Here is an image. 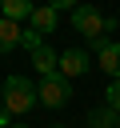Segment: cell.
Returning a JSON list of instances; mask_svg holds the SVG:
<instances>
[{"label": "cell", "instance_id": "cell-1", "mask_svg": "<svg viewBox=\"0 0 120 128\" xmlns=\"http://www.w3.org/2000/svg\"><path fill=\"white\" fill-rule=\"evenodd\" d=\"M72 28H76V32H80L96 52H100V48L108 44V32L116 28V20L104 16V12L92 8V4H76V8H72Z\"/></svg>", "mask_w": 120, "mask_h": 128}, {"label": "cell", "instance_id": "cell-2", "mask_svg": "<svg viewBox=\"0 0 120 128\" xmlns=\"http://www.w3.org/2000/svg\"><path fill=\"white\" fill-rule=\"evenodd\" d=\"M0 92H4V108H8L12 116H24V112L36 108V100H40V88H36L32 80H24V76H8V80L0 84Z\"/></svg>", "mask_w": 120, "mask_h": 128}, {"label": "cell", "instance_id": "cell-3", "mask_svg": "<svg viewBox=\"0 0 120 128\" xmlns=\"http://www.w3.org/2000/svg\"><path fill=\"white\" fill-rule=\"evenodd\" d=\"M68 96H72V80H64L60 72L40 80V104H44V108H64Z\"/></svg>", "mask_w": 120, "mask_h": 128}, {"label": "cell", "instance_id": "cell-4", "mask_svg": "<svg viewBox=\"0 0 120 128\" xmlns=\"http://www.w3.org/2000/svg\"><path fill=\"white\" fill-rule=\"evenodd\" d=\"M88 68H92V60H88V52H84V48H68V52H60V76H64V80L84 76Z\"/></svg>", "mask_w": 120, "mask_h": 128}, {"label": "cell", "instance_id": "cell-5", "mask_svg": "<svg viewBox=\"0 0 120 128\" xmlns=\"http://www.w3.org/2000/svg\"><path fill=\"white\" fill-rule=\"evenodd\" d=\"M28 56H32V68L40 72V80H44V76H56V72H60V56H56V52H52L48 44H36V48H32Z\"/></svg>", "mask_w": 120, "mask_h": 128}, {"label": "cell", "instance_id": "cell-6", "mask_svg": "<svg viewBox=\"0 0 120 128\" xmlns=\"http://www.w3.org/2000/svg\"><path fill=\"white\" fill-rule=\"evenodd\" d=\"M96 64H100L112 80H120V44H116V40H108V44L96 52Z\"/></svg>", "mask_w": 120, "mask_h": 128}, {"label": "cell", "instance_id": "cell-7", "mask_svg": "<svg viewBox=\"0 0 120 128\" xmlns=\"http://www.w3.org/2000/svg\"><path fill=\"white\" fill-rule=\"evenodd\" d=\"M56 16H60V12H56L52 4H36V8H32V16H28V24L44 36V32H52V28H56Z\"/></svg>", "mask_w": 120, "mask_h": 128}, {"label": "cell", "instance_id": "cell-8", "mask_svg": "<svg viewBox=\"0 0 120 128\" xmlns=\"http://www.w3.org/2000/svg\"><path fill=\"white\" fill-rule=\"evenodd\" d=\"M88 128H120V112L112 104H96L88 112Z\"/></svg>", "mask_w": 120, "mask_h": 128}, {"label": "cell", "instance_id": "cell-9", "mask_svg": "<svg viewBox=\"0 0 120 128\" xmlns=\"http://www.w3.org/2000/svg\"><path fill=\"white\" fill-rule=\"evenodd\" d=\"M20 36H24V28L16 20H0V56L12 52V48H20Z\"/></svg>", "mask_w": 120, "mask_h": 128}, {"label": "cell", "instance_id": "cell-10", "mask_svg": "<svg viewBox=\"0 0 120 128\" xmlns=\"http://www.w3.org/2000/svg\"><path fill=\"white\" fill-rule=\"evenodd\" d=\"M0 8H4V20H16V24H20V20L32 16L36 4H32V0H0Z\"/></svg>", "mask_w": 120, "mask_h": 128}, {"label": "cell", "instance_id": "cell-11", "mask_svg": "<svg viewBox=\"0 0 120 128\" xmlns=\"http://www.w3.org/2000/svg\"><path fill=\"white\" fill-rule=\"evenodd\" d=\"M36 44H44V36H40L36 28H24V36H20V48H28V52H32Z\"/></svg>", "mask_w": 120, "mask_h": 128}, {"label": "cell", "instance_id": "cell-12", "mask_svg": "<svg viewBox=\"0 0 120 128\" xmlns=\"http://www.w3.org/2000/svg\"><path fill=\"white\" fill-rule=\"evenodd\" d=\"M104 104H112V108L120 112V80H112V84L104 88Z\"/></svg>", "mask_w": 120, "mask_h": 128}, {"label": "cell", "instance_id": "cell-13", "mask_svg": "<svg viewBox=\"0 0 120 128\" xmlns=\"http://www.w3.org/2000/svg\"><path fill=\"white\" fill-rule=\"evenodd\" d=\"M48 4H52V8H56V12H64V8H68V12H72V8H76V4H80V0H48Z\"/></svg>", "mask_w": 120, "mask_h": 128}, {"label": "cell", "instance_id": "cell-14", "mask_svg": "<svg viewBox=\"0 0 120 128\" xmlns=\"http://www.w3.org/2000/svg\"><path fill=\"white\" fill-rule=\"evenodd\" d=\"M0 128H12V112L8 108H0Z\"/></svg>", "mask_w": 120, "mask_h": 128}, {"label": "cell", "instance_id": "cell-15", "mask_svg": "<svg viewBox=\"0 0 120 128\" xmlns=\"http://www.w3.org/2000/svg\"><path fill=\"white\" fill-rule=\"evenodd\" d=\"M12 128H28V124H12Z\"/></svg>", "mask_w": 120, "mask_h": 128}, {"label": "cell", "instance_id": "cell-16", "mask_svg": "<svg viewBox=\"0 0 120 128\" xmlns=\"http://www.w3.org/2000/svg\"><path fill=\"white\" fill-rule=\"evenodd\" d=\"M0 108H4V92H0Z\"/></svg>", "mask_w": 120, "mask_h": 128}, {"label": "cell", "instance_id": "cell-17", "mask_svg": "<svg viewBox=\"0 0 120 128\" xmlns=\"http://www.w3.org/2000/svg\"><path fill=\"white\" fill-rule=\"evenodd\" d=\"M52 128H64V124H52Z\"/></svg>", "mask_w": 120, "mask_h": 128}]
</instances>
